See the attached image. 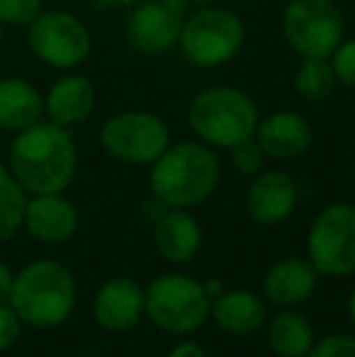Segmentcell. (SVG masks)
Wrapping results in <instances>:
<instances>
[{"mask_svg": "<svg viewBox=\"0 0 355 357\" xmlns=\"http://www.w3.org/2000/svg\"><path fill=\"white\" fill-rule=\"evenodd\" d=\"M44 13V0H0V24L27 29Z\"/></svg>", "mask_w": 355, "mask_h": 357, "instance_id": "cell-24", "label": "cell"}, {"mask_svg": "<svg viewBox=\"0 0 355 357\" xmlns=\"http://www.w3.org/2000/svg\"><path fill=\"white\" fill-rule=\"evenodd\" d=\"M282 34L297 56L328 59L346 39V20L333 0H289L282 10Z\"/></svg>", "mask_w": 355, "mask_h": 357, "instance_id": "cell-7", "label": "cell"}, {"mask_svg": "<svg viewBox=\"0 0 355 357\" xmlns=\"http://www.w3.org/2000/svg\"><path fill=\"white\" fill-rule=\"evenodd\" d=\"M168 357H207V353L202 350V345L188 340V343H178L176 348L168 353Z\"/></svg>", "mask_w": 355, "mask_h": 357, "instance_id": "cell-30", "label": "cell"}, {"mask_svg": "<svg viewBox=\"0 0 355 357\" xmlns=\"http://www.w3.org/2000/svg\"><path fill=\"white\" fill-rule=\"evenodd\" d=\"M10 173L24 192H63L76 178L78 149L66 127L42 119L17 132L10 144Z\"/></svg>", "mask_w": 355, "mask_h": 357, "instance_id": "cell-1", "label": "cell"}, {"mask_svg": "<svg viewBox=\"0 0 355 357\" xmlns=\"http://www.w3.org/2000/svg\"><path fill=\"white\" fill-rule=\"evenodd\" d=\"M202 287H204V291H207L209 299H217V296L224 291V287L219 280H207V282H202Z\"/></svg>", "mask_w": 355, "mask_h": 357, "instance_id": "cell-33", "label": "cell"}, {"mask_svg": "<svg viewBox=\"0 0 355 357\" xmlns=\"http://www.w3.org/2000/svg\"><path fill=\"white\" fill-rule=\"evenodd\" d=\"M307 357H355V335L331 333L322 340H314Z\"/></svg>", "mask_w": 355, "mask_h": 357, "instance_id": "cell-26", "label": "cell"}, {"mask_svg": "<svg viewBox=\"0 0 355 357\" xmlns=\"http://www.w3.org/2000/svg\"><path fill=\"white\" fill-rule=\"evenodd\" d=\"M338 85L331 59H302L294 71V90L307 102H326Z\"/></svg>", "mask_w": 355, "mask_h": 357, "instance_id": "cell-22", "label": "cell"}, {"mask_svg": "<svg viewBox=\"0 0 355 357\" xmlns=\"http://www.w3.org/2000/svg\"><path fill=\"white\" fill-rule=\"evenodd\" d=\"M93 3L105 10H119V8H132V5L139 3V0H93Z\"/></svg>", "mask_w": 355, "mask_h": 357, "instance_id": "cell-32", "label": "cell"}, {"mask_svg": "<svg viewBox=\"0 0 355 357\" xmlns=\"http://www.w3.org/2000/svg\"><path fill=\"white\" fill-rule=\"evenodd\" d=\"M261 122L258 105L248 93L232 85H212L190 100L188 124L202 144L212 149H234L256 137Z\"/></svg>", "mask_w": 355, "mask_h": 357, "instance_id": "cell-3", "label": "cell"}, {"mask_svg": "<svg viewBox=\"0 0 355 357\" xmlns=\"http://www.w3.org/2000/svg\"><path fill=\"white\" fill-rule=\"evenodd\" d=\"M183 22V10L173 8L168 0H142L129 13L124 37L134 52L158 56L178 47Z\"/></svg>", "mask_w": 355, "mask_h": 357, "instance_id": "cell-11", "label": "cell"}, {"mask_svg": "<svg viewBox=\"0 0 355 357\" xmlns=\"http://www.w3.org/2000/svg\"><path fill=\"white\" fill-rule=\"evenodd\" d=\"M309 263L324 278L355 275V207L336 202L322 209L307 236Z\"/></svg>", "mask_w": 355, "mask_h": 357, "instance_id": "cell-10", "label": "cell"}, {"mask_svg": "<svg viewBox=\"0 0 355 357\" xmlns=\"http://www.w3.org/2000/svg\"><path fill=\"white\" fill-rule=\"evenodd\" d=\"M348 309H351V319H353V324H355V289H353V294H351V304H348Z\"/></svg>", "mask_w": 355, "mask_h": 357, "instance_id": "cell-34", "label": "cell"}, {"mask_svg": "<svg viewBox=\"0 0 355 357\" xmlns=\"http://www.w3.org/2000/svg\"><path fill=\"white\" fill-rule=\"evenodd\" d=\"M319 273L309 258L278 260L263 278V294L278 309H297L317 289Z\"/></svg>", "mask_w": 355, "mask_h": 357, "instance_id": "cell-17", "label": "cell"}, {"mask_svg": "<svg viewBox=\"0 0 355 357\" xmlns=\"http://www.w3.org/2000/svg\"><path fill=\"white\" fill-rule=\"evenodd\" d=\"M24 226L42 243H63L78 229V209L61 192L34 195L24 207Z\"/></svg>", "mask_w": 355, "mask_h": 357, "instance_id": "cell-16", "label": "cell"}, {"mask_svg": "<svg viewBox=\"0 0 355 357\" xmlns=\"http://www.w3.org/2000/svg\"><path fill=\"white\" fill-rule=\"evenodd\" d=\"M209 316L224 333L251 335L266 326V304L248 289L222 291L217 299H212Z\"/></svg>", "mask_w": 355, "mask_h": 357, "instance_id": "cell-20", "label": "cell"}, {"mask_svg": "<svg viewBox=\"0 0 355 357\" xmlns=\"http://www.w3.org/2000/svg\"><path fill=\"white\" fill-rule=\"evenodd\" d=\"M153 245L168 263H190L202 248V226L188 209H168L153 224Z\"/></svg>", "mask_w": 355, "mask_h": 357, "instance_id": "cell-18", "label": "cell"}, {"mask_svg": "<svg viewBox=\"0 0 355 357\" xmlns=\"http://www.w3.org/2000/svg\"><path fill=\"white\" fill-rule=\"evenodd\" d=\"M20 324L22 321L15 314L13 306L0 304V350H8L20 338Z\"/></svg>", "mask_w": 355, "mask_h": 357, "instance_id": "cell-28", "label": "cell"}, {"mask_svg": "<svg viewBox=\"0 0 355 357\" xmlns=\"http://www.w3.org/2000/svg\"><path fill=\"white\" fill-rule=\"evenodd\" d=\"M95 85L83 73H63L52 83L44 95V119L59 124V127H76L86 122L95 109Z\"/></svg>", "mask_w": 355, "mask_h": 357, "instance_id": "cell-14", "label": "cell"}, {"mask_svg": "<svg viewBox=\"0 0 355 357\" xmlns=\"http://www.w3.org/2000/svg\"><path fill=\"white\" fill-rule=\"evenodd\" d=\"M328 59H331V66L336 71L338 85L355 90V39H343Z\"/></svg>", "mask_w": 355, "mask_h": 357, "instance_id": "cell-27", "label": "cell"}, {"mask_svg": "<svg viewBox=\"0 0 355 357\" xmlns=\"http://www.w3.org/2000/svg\"><path fill=\"white\" fill-rule=\"evenodd\" d=\"M100 144L109 158L127 165H151L171 146V129L163 117L146 109H124L105 119Z\"/></svg>", "mask_w": 355, "mask_h": 357, "instance_id": "cell-8", "label": "cell"}, {"mask_svg": "<svg viewBox=\"0 0 355 357\" xmlns=\"http://www.w3.org/2000/svg\"><path fill=\"white\" fill-rule=\"evenodd\" d=\"M13 273L8 270V265L0 263V304L10 299V291H13Z\"/></svg>", "mask_w": 355, "mask_h": 357, "instance_id": "cell-31", "label": "cell"}, {"mask_svg": "<svg viewBox=\"0 0 355 357\" xmlns=\"http://www.w3.org/2000/svg\"><path fill=\"white\" fill-rule=\"evenodd\" d=\"M246 42V24L234 10L207 5L190 15L180 32V52L197 68H219L229 63Z\"/></svg>", "mask_w": 355, "mask_h": 357, "instance_id": "cell-6", "label": "cell"}, {"mask_svg": "<svg viewBox=\"0 0 355 357\" xmlns=\"http://www.w3.org/2000/svg\"><path fill=\"white\" fill-rule=\"evenodd\" d=\"M266 335L270 350L280 357H307L314 340H317L312 321L304 314H299L297 309L280 311L268 324Z\"/></svg>", "mask_w": 355, "mask_h": 357, "instance_id": "cell-21", "label": "cell"}, {"mask_svg": "<svg viewBox=\"0 0 355 357\" xmlns=\"http://www.w3.org/2000/svg\"><path fill=\"white\" fill-rule=\"evenodd\" d=\"M29 52L54 71H73L86 63L93 37L78 15L68 10H44L27 27Z\"/></svg>", "mask_w": 355, "mask_h": 357, "instance_id": "cell-9", "label": "cell"}, {"mask_svg": "<svg viewBox=\"0 0 355 357\" xmlns=\"http://www.w3.org/2000/svg\"><path fill=\"white\" fill-rule=\"evenodd\" d=\"M232 153V165L236 173L241 175H258L263 170V163H266L268 155L263 153L261 144L256 142V137L248 139V142L236 144L234 149H229Z\"/></svg>", "mask_w": 355, "mask_h": 357, "instance_id": "cell-25", "label": "cell"}, {"mask_svg": "<svg viewBox=\"0 0 355 357\" xmlns=\"http://www.w3.org/2000/svg\"><path fill=\"white\" fill-rule=\"evenodd\" d=\"M3 37H5V27L0 24V47H3Z\"/></svg>", "mask_w": 355, "mask_h": 357, "instance_id": "cell-35", "label": "cell"}, {"mask_svg": "<svg viewBox=\"0 0 355 357\" xmlns=\"http://www.w3.org/2000/svg\"><path fill=\"white\" fill-rule=\"evenodd\" d=\"M27 207V192L15 180L8 165L0 163V241H8L17 234L24 221Z\"/></svg>", "mask_w": 355, "mask_h": 357, "instance_id": "cell-23", "label": "cell"}, {"mask_svg": "<svg viewBox=\"0 0 355 357\" xmlns=\"http://www.w3.org/2000/svg\"><path fill=\"white\" fill-rule=\"evenodd\" d=\"M44 119V95L22 75L0 78V129L22 132Z\"/></svg>", "mask_w": 355, "mask_h": 357, "instance_id": "cell-19", "label": "cell"}, {"mask_svg": "<svg viewBox=\"0 0 355 357\" xmlns=\"http://www.w3.org/2000/svg\"><path fill=\"white\" fill-rule=\"evenodd\" d=\"M168 209H171V207H168V204H163L161 199L156 197V195H151L146 202H142V216L151 221V224H156V221L161 219V216L166 214Z\"/></svg>", "mask_w": 355, "mask_h": 357, "instance_id": "cell-29", "label": "cell"}, {"mask_svg": "<svg viewBox=\"0 0 355 357\" xmlns=\"http://www.w3.org/2000/svg\"><path fill=\"white\" fill-rule=\"evenodd\" d=\"M10 306L22 324L54 328L71 316L76 306V280L56 260H37L13 280Z\"/></svg>", "mask_w": 355, "mask_h": 357, "instance_id": "cell-4", "label": "cell"}, {"mask_svg": "<svg viewBox=\"0 0 355 357\" xmlns=\"http://www.w3.org/2000/svg\"><path fill=\"white\" fill-rule=\"evenodd\" d=\"M222 180V165L212 146L197 142L171 144L151 163V195L171 209H192L212 197Z\"/></svg>", "mask_w": 355, "mask_h": 357, "instance_id": "cell-2", "label": "cell"}, {"mask_svg": "<svg viewBox=\"0 0 355 357\" xmlns=\"http://www.w3.org/2000/svg\"><path fill=\"white\" fill-rule=\"evenodd\" d=\"M146 316L156 328L171 335L195 333L209 319L212 299L202 282L183 273H166L153 278L144 289Z\"/></svg>", "mask_w": 355, "mask_h": 357, "instance_id": "cell-5", "label": "cell"}, {"mask_svg": "<svg viewBox=\"0 0 355 357\" xmlns=\"http://www.w3.org/2000/svg\"><path fill=\"white\" fill-rule=\"evenodd\" d=\"M146 314L144 287L132 278H112L98 289L93 301V316L100 328L109 333L132 331Z\"/></svg>", "mask_w": 355, "mask_h": 357, "instance_id": "cell-12", "label": "cell"}, {"mask_svg": "<svg viewBox=\"0 0 355 357\" xmlns=\"http://www.w3.org/2000/svg\"><path fill=\"white\" fill-rule=\"evenodd\" d=\"M256 142L263 153L275 160H292L309 151L314 142L312 124L299 112H273L263 117L256 127Z\"/></svg>", "mask_w": 355, "mask_h": 357, "instance_id": "cell-15", "label": "cell"}, {"mask_svg": "<svg viewBox=\"0 0 355 357\" xmlns=\"http://www.w3.org/2000/svg\"><path fill=\"white\" fill-rule=\"evenodd\" d=\"M297 183L285 170H261L248 185L246 212L256 224L275 226L297 207Z\"/></svg>", "mask_w": 355, "mask_h": 357, "instance_id": "cell-13", "label": "cell"}]
</instances>
